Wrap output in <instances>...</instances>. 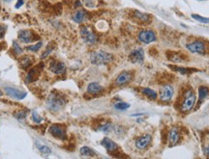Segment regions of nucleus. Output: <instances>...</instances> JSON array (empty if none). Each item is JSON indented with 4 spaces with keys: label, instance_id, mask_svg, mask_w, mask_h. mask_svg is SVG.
Wrapping results in <instances>:
<instances>
[{
    "label": "nucleus",
    "instance_id": "72a5a7b5",
    "mask_svg": "<svg viewBox=\"0 0 209 159\" xmlns=\"http://www.w3.org/2000/svg\"><path fill=\"white\" fill-rule=\"evenodd\" d=\"M32 120H33V122L39 123H41L43 121V118L40 117L39 114L36 113V112H33V113H32Z\"/></svg>",
    "mask_w": 209,
    "mask_h": 159
},
{
    "label": "nucleus",
    "instance_id": "0eeeda50",
    "mask_svg": "<svg viewBox=\"0 0 209 159\" xmlns=\"http://www.w3.org/2000/svg\"><path fill=\"white\" fill-rule=\"evenodd\" d=\"M188 50H190L193 53H196V54H204L206 47H205V44L201 41H195L193 42H190L187 45H186Z\"/></svg>",
    "mask_w": 209,
    "mask_h": 159
},
{
    "label": "nucleus",
    "instance_id": "4be33fe9",
    "mask_svg": "<svg viewBox=\"0 0 209 159\" xmlns=\"http://www.w3.org/2000/svg\"><path fill=\"white\" fill-rule=\"evenodd\" d=\"M209 96V88L200 86L199 88V103H201Z\"/></svg>",
    "mask_w": 209,
    "mask_h": 159
},
{
    "label": "nucleus",
    "instance_id": "423d86ee",
    "mask_svg": "<svg viewBox=\"0 0 209 159\" xmlns=\"http://www.w3.org/2000/svg\"><path fill=\"white\" fill-rule=\"evenodd\" d=\"M18 38L19 41L24 42V44H29V42H32L39 39V37L36 36L31 30H21L18 32Z\"/></svg>",
    "mask_w": 209,
    "mask_h": 159
},
{
    "label": "nucleus",
    "instance_id": "b1692460",
    "mask_svg": "<svg viewBox=\"0 0 209 159\" xmlns=\"http://www.w3.org/2000/svg\"><path fill=\"white\" fill-rule=\"evenodd\" d=\"M141 93L143 95H145L147 98H150V99H156L157 98L156 92L151 90V89H149V88H143L141 90Z\"/></svg>",
    "mask_w": 209,
    "mask_h": 159
},
{
    "label": "nucleus",
    "instance_id": "58836bf2",
    "mask_svg": "<svg viewBox=\"0 0 209 159\" xmlns=\"http://www.w3.org/2000/svg\"><path fill=\"white\" fill-rule=\"evenodd\" d=\"M22 5H23V0H18L17 4H15V8H17V9H18V8L21 7V6H22Z\"/></svg>",
    "mask_w": 209,
    "mask_h": 159
},
{
    "label": "nucleus",
    "instance_id": "4468645a",
    "mask_svg": "<svg viewBox=\"0 0 209 159\" xmlns=\"http://www.w3.org/2000/svg\"><path fill=\"white\" fill-rule=\"evenodd\" d=\"M129 59L131 62L133 63H141L144 59V53H143V50L141 48L135 49L134 51H132L131 54L129 55Z\"/></svg>",
    "mask_w": 209,
    "mask_h": 159
},
{
    "label": "nucleus",
    "instance_id": "c9c22d12",
    "mask_svg": "<svg viewBox=\"0 0 209 159\" xmlns=\"http://www.w3.org/2000/svg\"><path fill=\"white\" fill-rule=\"evenodd\" d=\"M15 117L17 118L18 120H23L26 117V113L24 111H19V112H18L17 114H15Z\"/></svg>",
    "mask_w": 209,
    "mask_h": 159
},
{
    "label": "nucleus",
    "instance_id": "5701e85b",
    "mask_svg": "<svg viewBox=\"0 0 209 159\" xmlns=\"http://www.w3.org/2000/svg\"><path fill=\"white\" fill-rule=\"evenodd\" d=\"M85 17H86V14H85V12L82 11V10H79L77 11L75 14L73 15V20L77 22V23H81L84 21L85 19Z\"/></svg>",
    "mask_w": 209,
    "mask_h": 159
},
{
    "label": "nucleus",
    "instance_id": "6e6552de",
    "mask_svg": "<svg viewBox=\"0 0 209 159\" xmlns=\"http://www.w3.org/2000/svg\"><path fill=\"white\" fill-rule=\"evenodd\" d=\"M138 40L143 44H150L156 41V34L152 30H143L138 33Z\"/></svg>",
    "mask_w": 209,
    "mask_h": 159
},
{
    "label": "nucleus",
    "instance_id": "f257e3e1",
    "mask_svg": "<svg viewBox=\"0 0 209 159\" xmlns=\"http://www.w3.org/2000/svg\"><path fill=\"white\" fill-rule=\"evenodd\" d=\"M65 99L60 96L58 94H52L46 100V106L50 110L53 112H57L61 110L65 105Z\"/></svg>",
    "mask_w": 209,
    "mask_h": 159
},
{
    "label": "nucleus",
    "instance_id": "bb28decb",
    "mask_svg": "<svg viewBox=\"0 0 209 159\" xmlns=\"http://www.w3.org/2000/svg\"><path fill=\"white\" fill-rule=\"evenodd\" d=\"M192 18H193L194 19H196V21L200 22V23H205V24H207V23H209V18H208L201 17V15H199L193 14V15H192Z\"/></svg>",
    "mask_w": 209,
    "mask_h": 159
},
{
    "label": "nucleus",
    "instance_id": "cd10ccee",
    "mask_svg": "<svg viewBox=\"0 0 209 159\" xmlns=\"http://www.w3.org/2000/svg\"><path fill=\"white\" fill-rule=\"evenodd\" d=\"M115 109H117V110H126L128 109V108H130V104L129 103H126V102H118V103H116L115 105Z\"/></svg>",
    "mask_w": 209,
    "mask_h": 159
},
{
    "label": "nucleus",
    "instance_id": "20e7f679",
    "mask_svg": "<svg viewBox=\"0 0 209 159\" xmlns=\"http://www.w3.org/2000/svg\"><path fill=\"white\" fill-rule=\"evenodd\" d=\"M196 102V95L195 93L193 92V90H189L186 93L185 98L182 102L181 105V111L183 112H187L189 110H191L194 107V104Z\"/></svg>",
    "mask_w": 209,
    "mask_h": 159
},
{
    "label": "nucleus",
    "instance_id": "a878e982",
    "mask_svg": "<svg viewBox=\"0 0 209 159\" xmlns=\"http://www.w3.org/2000/svg\"><path fill=\"white\" fill-rule=\"evenodd\" d=\"M112 128H113V126H112L111 123H104V125H101L99 127V130L102 131V132H104V133H108L112 130Z\"/></svg>",
    "mask_w": 209,
    "mask_h": 159
},
{
    "label": "nucleus",
    "instance_id": "9b49d317",
    "mask_svg": "<svg viewBox=\"0 0 209 159\" xmlns=\"http://www.w3.org/2000/svg\"><path fill=\"white\" fill-rule=\"evenodd\" d=\"M49 69H50V71H52L53 73H55V74L60 75V74H63V73H65L66 67H65V65L62 63V62L53 60L52 62H50Z\"/></svg>",
    "mask_w": 209,
    "mask_h": 159
},
{
    "label": "nucleus",
    "instance_id": "e433bc0d",
    "mask_svg": "<svg viewBox=\"0 0 209 159\" xmlns=\"http://www.w3.org/2000/svg\"><path fill=\"white\" fill-rule=\"evenodd\" d=\"M6 30H7V27L5 25H0V40L3 39L4 36H5Z\"/></svg>",
    "mask_w": 209,
    "mask_h": 159
},
{
    "label": "nucleus",
    "instance_id": "f03ea898",
    "mask_svg": "<svg viewBox=\"0 0 209 159\" xmlns=\"http://www.w3.org/2000/svg\"><path fill=\"white\" fill-rule=\"evenodd\" d=\"M113 60V56L110 53L104 51H95L91 54L90 61L94 65H104Z\"/></svg>",
    "mask_w": 209,
    "mask_h": 159
},
{
    "label": "nucleus",
    "instance_id": "a19ab883",
    "mask_svg": "<svg viewBox=\"0 0 209 159\" xmlns=\"http://www.w3.org/2000/svg\"><path fill=\"white\" fill-rule=\"evenodd\" d=\"M2 95H3V93H2L1 90H0V96H2Z\"/></svg>",
    "mask_w": 209,
    "mask_h": 159
},
{
    "label": "nucleus",
    "instance_id": "2eb2a0df",
    "mask_svg": "<svg viewBox=\"0 0 209 159\" xmlns=\"http://www.w3.org/2000/svg\"><path fill=\"white\" fill-rule=\"evenodd\" d=\"M101 145H102L108 152H115V150H118V146L116 145V143L113 142L111 139H110L108 137H104L102 140V142H101Z\"/></svg>",
    "mask_w": 209,
    "mask_h": 159
},
{
    "label": "nucleus",
    "instance_id": "412c9836",
    "mask_svg": "<svg viewBox=\"0 0 209 159\" xmlns=\"http://www.w3.org/2000/svg\"><path fill=\"white\" fill-rule=\"evenodd\" d=\"M134 13H135L134 14L135 18H137L138 21H141V22H150L151 17L149 15L144 14V13H141V12H138V11H135Z\"/></svg>",
    "mask_w": 209,
    "mask_h": 159
},
{
    "label": "nucleus",
    "instance_id": "ddd939ff",
    "mask_svg": "<svg viewBox=\"0 0 209 159\" xmlns=\"http://www.w3.org/2000/svg\"><path fill=\"white\" fill-rule=\"evenodd\" d=\"M131 79H132V73L130 71H123L116 78L115 84L117 86H122V85H126L129 83Z\"/></svg>",
    "mask_w": 209,
    "mask_h": 159
},
{
    "label": "nucleus",
    "instance_id": "7ed1b4c3",
    "mask_svg": "<svg viewBox=\"0 0 209 159\" xmlns=\"http://www.w3.org/2000/svg\"><path fill=\"white\" fill-rule=\"evenodd\" d=\"M80 36L82 38V40L89 44H93L97 42V36L94 34V32L87 26H81L80 27Z\"/></svg>",
    "mask_w": 209,
    "mask_h": 159
},
{
    "label": "nucleus",
    "instance_id": "6ab92c4d",
    "mask_svg": "<svg viewBox=\"0 0 209 159\" xmlns=\"http://www.w3.org/2000/svg\"><path fill=\"white\" fill-rule=\"evenodd\" d=\"M38 75H39L38 67L31 69L30 71H29V72H28V74H27V76H26V78H25L26 83H32L33 81H35V80L37 79Z\"/></svg>",
    "mask_w": 209,
    "mask_h": 159
},
{
    "label": "nucleus",
    "instance_id": "1a4fd4ad",
    "mask_svg": "<svg viewBox=\"0 0 209 159\" xmlns=\"http://www.w3.org/2000/svg\"><path fill=\"white\" fill-rule=\"evenodd\" d=\"M173 93L174 91H173L172 86H170V85H165L160 91V99L162 101H165V102L169 101V100L172 98Z\"/></svg>",
    "mask_w": 209,
    "mask_h": 159
},
{
    "label": "nucleus",
    "instance_id": "393cba45",
    "mask_svg": "<svg viewBox=\"0 0 209 159\" xmlns=\"http://www.w3.org/2000/svg\"><path fill=\"white\" fill-rule=\"evenodd\" d=\"M80 154L81 155H86V156H94L95 155V152L93 150H91L88 147H82L80 149Z\"/></svg>",
    "mask_w": 209,
    "mask_h": 159
},
{
    "label": "nucleus",
    "instance_id": "9d476101",
    "mask_svg": "<svg viewBox=\"0 0 209 159\" xmlns=\"http://www.w3.org/2000/svg\"><path fill=\"white\" fill-rule=\"evenodd\" d=\"M5 92L6 94L13 98L15 99H23L25 98V96H27V93L26 92H23V91H19L18 89H15V88H12V87H5Z\"/></svg>",
    "mask_w": 209,
    "mask_h": 159
},
{
    "label": "nucleus",
    "instance_id": "2f4dec72",
    "mask_svg": "<svg viewBox=\"0 0 209 159\" xmlns=\"http://www.w3.org/2000/svg\"><path fill=\"white\" fill-rule=\"evenodd\" d=\"M38 149L42 153H44V154H50V153H52V150H50L49 147H46L45 145H43V146L38 145Z\"/></svg>",
    "mask_w": 209,
    "mask_h": 159
},
{
    "label": "nucleus",
    "instance_id": "c756f323",
    "mask_svg": "<svg viewBox=\"0 0 209 159\" xmlns=\"http://www.w3.org/2000/svg\"><path fill=\"white\" fill-rule=\"evenodd\" d=\"M53 47H54V45H52V42H50L49 44H48V46H46V50L44 51V53L42 54V56H41V59H44V58L48 57V55H49V54L50 52H52V49H53Z\"/></svg>",
    "mask_w": 209,
    "mask_h": 159
},
{
    "label": "nucleus",
    "instance_id": "a211bd4d",
    "mask_svg": "<svg viewBox=\"0 0 209 159\" xmlns=\"http://www.w3.org/2000/svg\"><path fill=\"white\" fill-rule=\"evenodd\" d=\"M33 58L30 57L28 55H24L22 56L21 59H19V64H21V67L23 69H27L33 63Z\"/></svg>",
    "mask_w": 209,
    "mask_h": 159
},
{
    "label": "nucleus",
    "instance_id": "7c9ffc66",
    "mask_svg": "<svg viewBox=\"0 0 209 159\" xmlns=\"http://www.w3.org/2000/svg\"><path fill=\"white\" fill-rule=\"evenodd\" d=\"M42 45H43V44L40 42H37L36 44H33V45H29V46H27V49L30 50V51H32V52H37L38 50L42 47Z\"/></svg>",
    "mask_w": 209,
    "mask_h": 159
},
{
    "label": "nucleus",
    "instance_id": "c85d7f7f",
    "mask_svg": "<svg viewBox=\"0 0 209 159\" xmlns=\"http://www.w3.org/2000/svg\"><path fill=\"white\" fill-rule=\"evenodd\" d=\"M203 152L206 154V156L209 157V134H207L206 137H205V141L203 145Z\"/></svg>",
    "mask_w": 209,
    "mask_h": 159
},
{
    "label": "nucleus",
    "instance_id": "39448f33",
    "mask_svg": "<svg viewBox=\"0 0 209 159\" xmlns=\"http://www.w3.org/2000/svg\"><path fill=\"white\" fill-rule=\"evenodd\" d=\"M49 133L54 138L59 139V140H66L67 139V133H66L65 126L61 125H52L49 126Z\"/></svg>",
    "mask_w": 209,
    "mask_h": 159
},
{
    "label": "nucleus",
    "instance_id": "dca6fc26",
    "mask_svg": "<svg viewBox=\"0 0 209 159\" xmlns=\"http://www.w3.org/2000/svg\"><path fill=\"white\" fill-rule=\"evenodd\" d=\"M150 142H151V135L145 134V135H143V136L139 137L138 139H137V141H135V147L139 150H143L150 144Z\"/></svg>",
    "mask_w": 209,
    "mask_h": 159
},
{
    "label": "nucleus",
    "instance_id": "ea45409f",
    "mask_svg": "<svg viewBox=\"0 0 209 159\" xmlns=\"http://www.w3.org/2000/svg\"><path fill=\"white\" fill-rule=\"evenodd\" d=\"M80 6V1L79 0H77V2H76V7H79Z\"/></svg>",
    "mask_w": 209,
    "mask_h": 159
},
{
    "label": "nucleus",
    "instance_id": "473e14b6",
    "mask_svg": "<svg viewBox=\"0 0 209 159\" xmlns=\"http://www.w3.org/2000/svg\"><path fill=\"white\" fill-rule=\"evenodd\" d=\"M177 71H179L182 74H188V73H191L194 71V69H187V68H178V69H175Z\"/></svg>",
    "mask_w": 209,
    "mask_h": 159
},
{
    "label": "nucleus",
    "instance_id": "f8f14e48",
    "mask_svg": "<svg viewBox=\"0 0 209 159\" xmlns=\"http://www.w3.org/2000/svg\"><path fill=\"white\" fill-rule=\"evenodd\" d=\"M180 138V133L179 130L176 127H172L169 132V143L170 147H173L178 144Z\"/></svg>",
    "mask_w": 209,
    "mask_h": 159
},
{
    "label": "nucleus",
    "instance_id": "f704fd0d",
    "mask_svg": "<svg viewBox=\"0 0 209 159\" xmlns=\"http://www.w3.org/2000/svg\"><path fill=\"white\" fill-rule=\"evenodd\" d=\"M13 47H14V52H15V53H17V54H21V53H22V49H21V46H19V45H18L15 42H13Z\"/></svg>",
    "mask_w": 209,
    "mask_h": 159
},
{
    "label": "nucleus",
    "instance_id": "4c0bfd02",
    "mask_svg": "<svg viewBox=\"0 0 209 159\" xmlns=\"http://www.w3.org/2000/svg\"><path fill=\"white\" fill-rule=\"evenodd\" d=\"M85 5H86L87 7H94L93 0H85Z\"/></svg>",
    "mask_w": 209,
    "mask_h": 159
},
{
    "label": "nucleus",
    "instance_id": "f3484780",
    "mask_svg": "<svg viewBox=\"0 0 209 159\" xmlns=\"http://www.w3.org/2000/svg\"><path fill=\"white\" fill-rule=\"evenodd\" d=\"M103 91V88L97 82H92L87 86V92L91 95H98Z\"/></svg>",
    "mask_w": 209,
    "mask_h": 159
},
{
    "label": "nucleus",
    "instance_id": "aec40b11",
    "mask_svg": "<svg viewBox=\"0 0 209 159\" xmlns=\"http://www.w3.org/2000/svg\"><path fill=\"white\" fill-rule=\"evenodd\" d=\"M168 58L169 61L175 62V63H182V62H184L185 60L184 56L182 55L181 53H178V52H169Z\"/></svg>",
    "mask_w": 209,
    "mask_h": 159
}]
</instances>
